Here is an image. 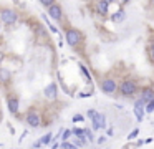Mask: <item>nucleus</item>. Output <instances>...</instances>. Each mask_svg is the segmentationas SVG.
<instances>
[{
	"label": "nucleus",
	"instance_id": "5",
	"mask_svg": "<svg viewBox=\"0 0 154 149\" xmlns=\"http://www.w3.org/2000/svg\"><path fill=\"white\" fill-rule=\"evenodd\" d=\"M91 124H93V129H94V131L106 128V116H104V114H100V113H96L94 116H91Z\"/></svg>",
	"mask_w": 154,
	"mask_h": 149
},
{
	"label": "nucleus",
	"instance_id": "12",
	"mask_svg": "<svg viewBox=\"0 0 154 149\" xmlns=\"http://www.w3.org/2000/svg\"><path fill=\"white\" fill-rule=\"evenodd\" d=\"M45 96L50 98V100L56 98V85H55V83H50L47 88H45Z\"/></svg>",
	"mask_w": 154,
	"mask_h": 149
},
{
	"label": "nucleus",
	"instance_id": "28",
	"mask_svg": "<svg viewBox=\"0 0 154 149\" xmlns=\"http://www.w3.org/2000/svg\"><path fill=\"white\" fill-rule=\"evenodd\" d=\"M151 2H153V5H154V0H151Z\"/></svg>",
	"mask_w": 154,
	"mask_h": 149
},
{
	"label": "nucleus",
	"instance_id": "13",
	"mask_svg": "<svg viewBox=\"0 0 154 149\" xmlns=\"http://www.w3.org/2000/svg\"><path fill=\"white\" fill-rule=\"evenodd\" d=\"M124 17H126V15H124V10H118L114 15H111V20L113 22H121V20H124Z\"/></svg>",
	"mask_w": 154,
	"mask_h": 149
},
{
	"label": "nucleus",
	"instance_id": "9",
	"mask_svg": "<svg viewBox=\"0 0 154 149\" xmlns=\"http://www.w3.org/2000/svg\"><path fill=\"white\" fill-rule=\"evenodd\" d=\"M7 104H8V111L10 113H17L18 111V106H20V103H18V98L15 95H12V96H8L7 98Z\"/></svg>",
	"mask_w": 154,
	"mask_h": 149
},
{
	"label": "nucleus",
	"instance_id": "26",
	"mask_svg": "<svg viewBox=\"0 0 154 149\" xmlns=\"http://www.w3.org/2000/svg\"><path fill=\"white\" fill-rule=\"evenodd\" d=\"M121 2H123V3H128V2H129V0H121Z\"/></svg>",
	"mask_w": 154,
	"mask_h": 149
},
{
	"label": "nucleus",
	"instance_id": "18",
	"mask_svg": "<svg viewBox=\"0 0 154 149\" xmlns=\"http://www.w3.org/2000/svg\"><path fill=\"white\" fill-rule=\"evenodd\" d=\"M40 3L43 5V7H47V8H50L52 5L55 3V0H40Z\"/></svg>",
	"mask_w": 154,
	"mask_h": 149
},
{
	"label": "nucleus",
	"instance_id": "22",
	"mask_svg": "<svg viewBox=\"0 0 154 149\" xmlns=\"http://www.w3.org/2000/svg\"><path fill=\"white\" fill-rule=\"evenodd\" d=\"M149 58H151L153 63H154V41L151 43V47H149Z\"/></svg>",
	"mask_w": 154,
	"mask_h": 149
},
{
	"label": "nucleus",
	"instance_id": "17",
	"mask_svg": "<svg viewBox=\"0 0 154 149\" xmlns=\"http://www.w3.org/2000/svg\"><path fill=\"white\" fill-rule=\"evenodd\" d=\"M153 111H154V98L146 104V113H153Z\"/></svg>",
	"mask_w": 154,
	"mask_h": 149
},
{
	"label": "nucleus",
	"instance_id": "20",
	"mask_svg": "<svg viewBox=\"0 0 154 149\" xmlns=\"http://www.w3.org/2000/svg\"><path fill=\"white\" fill-rule=\"evenodd\" d=\"M40 141H41V144H48V142L52 141V134H50V133H48V134H45Z\"/></svg>",
	"mask_w": 154,
	"mask_h": 149
},
{
	"label": "nucleus",
	"instance_id": "10",
	"mask_svg": "<svg viewBox=\"0 0 154 149\" xmlns=\"http://www.w3.org/2000/svg\"><path fill=\"white\" fill-rule=\"evenodd\" d=\"M96 10L100 15H106L108 10H109V2L108 0H98L96 2Z\"/></svg>",
	"mask_w": 154,
	"mask_h": 149
},
{
	"label": "nucleus",
	"instance_id": "16",
	"mask_svg": "<svg viewBox=\"0 0 154 149\" xmlns=\"http://www.w3.org/2000/svg\"><path fill=\"white\" fill-rule=\"evenodd\" d=\"M73 134V129H66V131H63V134H61V139L63 141H68V137Z\"/></svg>",
	"mask_w": 154,
	"mask_h": 149
},
{
	"label": "nucleus",
	"instance_id": "7",
	"mask_svg": "<svg viewBox=\"0 0 154 149\" xmlns=\"http://www.w3.org/2000/svg\"><path fill=\"white\" fill-rule=\"evenodd\" d=\"M48 15H50L53 20L60 22L61 18H63V10H61V7L58 5V3H53L52 7L48 8Z\"/></svg>",
	"mask_w": 154,
	"mask_h": 149
},
{
	"label": "nucleus",
	"instance_id": "15",
	"mask_svg": "<svg viewBox=\"0 0 154 149\" xmlns=\"http://www.w3.org/2000/svg\"><path fill=\"white\" fill-rule=\"evenodd\" d=\"M73 134L76 136V137H85V136H86V133H85V129L75 128V129H73Z\"/></svg>",
	"mask_w": 154,
	"mask_h": 149
},
{
	"label": "nucleus",
	"instance_id": "3",
	"mask_svg": "<svg viewBox=\"0 0 154 149\" xmlns=\"http://www.w3.org/2000/svg\"><path fill=\"white\" fill-rule=\"evenodd\" d=\"M18 18V15L15 10H10V8H3V10H0V20L3 22L5 25H14L15 22Z\"/></svg>",
	"mask_w": 154,
	"mask_h": 149
},
{
	"label": "nucleus",
	"instance_id": "11",
	"mask_svg": "<svg viewBox=\"0 0 154 149\" xmlns=\"http://www.w3.org/2000/svg\"><path fill=\"white\" fill-rule=\"evenodd\" d=\"M153 98H154V88H144V89H142V93H141V100L146 103V104L151 101Z\"/></svg>",
	"mask_w": 154,
	"mask_h": 149
},
{
	"label": "nucleus",
	"instance_id": "14",
	"mask_svg": "<svg viewBox=\"0 0 154 149\" xmlns=\"http://www.w3.org/2000/svg\"><path fill=\"white\" fill-rule=\"evenodd\" d=\"M10 80V71L5 68H0V81H8Z\"/></svg>",
	"mask_w": 154,
	"mask_h": 149
},
{
	"label": "nucleus",
	"instance_id": "21",
	"mask_svg": "<svg viewBox=\"0 0 154 149\" xmlns=\"http://www.w3.org/2000/svg\"><path fill=\"white\" fill-rule=\"evenodd\" d=\"M138 134H139V129L136 128V129H133V131L129 133V136H128V139H134V137H138Z\"/></svg>",
	"mask_w": 154,
	"mask_h": 149
},
{
	"label": "nucleus",
	"instance_id": "29",
	"mask_svg": "<svg viewBox=\"0 0 154 149\" xmlns=\"http://www.w3.org/2000/svg\"><path fill=\"white\" fill-rule=\"evenodd\" d=\"M0 30H2V27H0Z\"/></svg>",
	"mask_w": 154,
	"mask_h": 149
},
{
	"label": "nucleus",
	"instance_id": "8",
	"mask_svg": "<svg viewBox=\"0 0 154 149\" xmlns=\"http://www.w3.org/2000/svg\"><path fill=\"white\" fill-rule=\"evenodd\" d=\"M25 119H27V123L32 126V128H38V126H40V123H41L40 121V114H38V113H35V111H28V114H27Z\"/></svg>",
	"mask_w": 154,
	"mask_h": 149
},
{
	"label": "nucleus",
	"instance_id": "4",
	"mask_svg": "<svg viewBox=\"0 0 154 149\" xmlns=\"http://www.w3.org/2000/svg\"><path fill=\"white\" fill-rule=\"evenodd\" d=\"M116 89H118V85H116V80H113V78H106L101 81V91L104 95H113Z\"/></svg>",
	"mask_w": 154,
	"mask_h": 149
},
{
	"label": "nucleus",
	"instance_id": "6",
	"mask_svg": "<svg viewBox=\"0 0 154 149\" xmlns=\"http://www.w3.org/2000/svg\"><path fill=\"white\" fill-rule=\"evenodd\" d=\"M144 104H146V103L142 101V100H138V101L134 103V116H136V119H138V121H142V119H144V113H146V106H144Z\"/></svg>",
	"mask_w": 154,
	"mask_h": 149
},
{
	"label": "nucleus",
	"instance_id": "27",
	"mask_svg": "<svg viewBox=\"0 0 154 149\" xmlns=\"http://www.w3.org/2000/svg\"><path fill=\"white\" fill-rule=\"evenodd\" d=\"M108 2H109V3H111V2H114V0H108Z\"/></svg>",
	"mask_w": 154,
	"mask_h": 149
},
{
	"label": "nucleus",
	"instance_id": "23",
	"mask_svg": "<svg viewBox=\"0 0 154 149\" xmlns=\"http://www.w3.org/2000/svg\"><path fill=\"white\" fill-rule=\"evenodd\" d=\"M73 121L75 123H81V121H85V118H83V114H75L73 116Z\"/></svg>",
	"mask_w": 154,
	"mask_h": 149
},
{
	"label": "nucleus",
	"instance_id": "19",
	"mask_svg": "<svg viewBox=\"0 0 154 149\" xmlns=\"http://www.w3.org/2000/svg\"><path fill=\"white\" fill-rule=\"evenodd\" d=\"M61 149H76V146H73L71 142H68V141H63V144H61Z\"/></svg>",
	"mask_w": 154,
	"mask_h": 149
},
{
	"label": "nucleus",
	"instance_id": "25",
	"mask_svg": "<svg viewBox=\"0 0 154 149\" xmlns=\"http://www.w3.org/2000/svg\"><path fill=\"white\" fill-rule=\"evenodd\" d=\"M94 114H96V111H94V109H90V111H88V116H90V118L94 116Z\"/></svg>",
	"mask_w": 154,
	"mask_h": 149
},
{
	"label": "nucleus",
	"instance_id": "1",
	"mask_svg": "<svg viewBox=\"0 0 154 149\" xmlns=\"http://www.w3.org/2000/svg\"><path fill=\"white\" fill-rule=\"evenodd\" d=\"M119 91H121V95H124V96L134 95V93L138 91V81H134L133 78H126V80H123L121 85H119Z\"/></svg>",
	"mask_w": 154,
	"mask_h": 149
},
{
	"label": "nucleus",
	"instance_id": "24",
	"mask_svg": "<svg viewBox=\"0 0 154 149\" xmlns=\"http://www.w3.org/2000/svg\"><path fill=\"white\" fill-rule=\"evenodd\" d=\"M85 133H86L88 141H93V134H91V131H90V129H85Z\"/></svg>",
	"mask_w": 154,
	"mask_h": 149
},
{
	"label": "nucleus",
	"instance_id": "2",
	"mask_svg": "<svg viewBox=\"0 0 154 149\" xmlns=\"http://www.w3.org/2000/svg\"><path fill=\"white\" fill-rule=\"evenodd\" d=\"M65 40L70 47H76L81 40H83V35H81L80 30H76V28H68L66 33H65Z\"/></svg>",
	"mask_w": 154,
	"mask_h": 149
}]
</instances>
